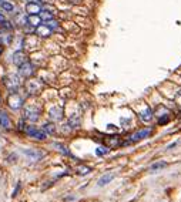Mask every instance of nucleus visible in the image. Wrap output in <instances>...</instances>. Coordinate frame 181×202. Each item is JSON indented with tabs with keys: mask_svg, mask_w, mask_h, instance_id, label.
<instances>
[{
	"mask_svg": "<svg viewBox=\"0 0 181 202\" xmlns=\"http://www.w3.org/2000/svg\"><path fill=\"white\" fill-rule=\"evenodd\" d=\"M175 145H178V142H173V144H170V145H168V147H167V149H171V148H174Z\"/></svg>",
	"mask_w": 181,
	"mask_h": 202,
	"instance_id": "33",
	"label": "nucleus"
},
{
	"mask_svg": "<svg viewBox=\"0 0 181 202\" xmlns=\"http://www.w3.org/2000/svg\"><path fill=\"white\" fill-rule=\"evenodd\" d=\"M41 108L36 104H26L23 110V118L29 122H37L40 120Z\"/></svg>",
	"mask_w": 181,
	"mask_h": 202,
	"instance_id": "2",
	"label": "nucleus"
},
{
	"mask_svg": "<svg viewBox=\"0 0 181 202\" xmlns=\"http://www.w3.org/2000/svg\"><path fill=\"white\" fill-rule=\"evenodd\" d=\"M7 105L12 108V110H20L21 107L24 105V98L21 97L17 91H14V93H10L9 94V97H7Z\"/></svg>",
	"mask_w": 181,
	"mask_h": 202,
	"instance_id": "6",
	"label": "nucleus"
},
{
	"mask_svg": "<svg viewBox=\"0 0 181 202\" xmlns=\"http://www.w3.org/2000/svg\"><path fill=\"white\" fill-rule=\"evenodd\" d=\"M23 154L26 155L27 158H30L31 161H40L44 155H46L43 151H40V149H34V148H26V149H23Z\"/></svg>",
	"mask_w": 181,
	"mask_h": 202,
	"instance_id": "12",
	"label": "nucleus"
},
{
	"mask_svg": "<svg viewBox=\"0 0 181 202\" xmlns=\"http://www.w3.org/2000/svg\"><path fill=\"white\" fill-rule=\"evenodd\" d=\"M0 127L3 128V130H10L12 128L10 117L7 115L6 111H0Z\"/></svg>",
	"mask_w": 181,
	"mask_h": 202,
	"instance_id": "16",
	"label": "nucleus"
},
{
	"mask_svg": "<svg viewBox=\"0 0 181 202\" xmlns=\"http://www.w3.org/2000/svg\"><path fill=\"white\" fill-rule=\"evenodd\" d=\"M21 80H23V78L19 74L10 73V74H7L6 77L3 78V84H4V87L9 90V93H14V91H19V88L21 87Z\"/></svg>",
	"mask_w": 181,
	"mask_h": 202,
	"instance_id": "3",
	"label": "nucleus"
},
{
	"mask_svg": "<svg viewBox=\"0 0 181 202\" xmlns=\"http://www.w3.org/2000/svg\"><path fill=\"white\" fill-rule=\"evenodd\" d=\"M4 20H6V16H4V14L0 11V23H3Z\"/></svg>",
	"mask_w": 181,
	"mask_h": 202,
	"instance_id": "32",
	"label": "nucleus"
},
{
	"mask_svg": "<svg viewBox=\"0 0 181 202\" xmlns=\"http://www.w3.org/2000/svg\"><path fill=\"white\" fill-rule=\"evenodd\" d=\"M27 2H30V3H40L39 0H26V3H27Z\"/></svg>",
	"mask_w": 181,
	"mask_h": 202,
	"instance_id": "35",
	"label": "nucleus"
},
{
	"mask_svg": "<svg viewBox=\"0 0 181 202\" xmlns=\"http://www.w3.org/2000/svg\"><path fill=\"white\" fill-rule=\"evenodd\" d=\"M53 147H54V148H57V149H59V151H60L63 155H66V157H71V152L69 151V148L66 147V145L59 144V142H54Z\"/></svg>",
	"mask_w": 181,
	"mask_h": 202,
	"instance_id": "25",
	"label": "nucleus"
},
{
	"mask_svg": "<svg viewBox=\"0 0 181 202\" xmlns=\"http://www.w3.org/2000/svg\"><path fill=\"white\" fill-rule=\"evenodd\" d=\"M0 27H2V30H4V31H12L14 29V24L9 20H4L3 23H0Z\"/></svg>",
	"mask_w": 181,
	"mask_h": 202,
	"instance_id": "28",
	"label": "nucleus"
},
{
	"mask_svg": "<svg viewBox=\"0 0 181 202\" xmlns=\"http://www.w3.org/2000/svg\"><path fill=\"white\" fill-rule=\"evenodd\" d=\"M0 46H4V40H3V36H0Z\"/></svg>",
	"mask_w": 181,
	"mask_h": 202,
	"instance_id": "34",
	"label": "nucleus"
},
{
	"mask_svg": "<svg viewBox=\"0 0 181 202\" xmlns=\"http://www.w3.org/2000/svg\"><path fill=\"white\" fill-rule=\"evenodd\" d=\"M40 19L43 20V23L44 21H49V20H51V19H54L56 17V13H51V11H49V10H44V9H41V11H40Z\"/></svg>",
	"mask_w": 181,
	"mask_h": 202,
	"instance_id": "23",
	"label": "nucleus"
},
{
	"mask_svg": "<svg viewBox=\"0 0 181 202\" xmlns=\"http://www.w3.org/2000/svg\"><path fill=\"white\" fill-rule=\"evenodd\" d=\"M2 2H3V0H0V3H2Z\"/></svg>",
	"mask_w": 181,
	"mask_h": 202,
	"instance_id": "36",
	"label": "nucleus"
},
{
	"mask_svg": "<svg viewBox=\"0 0 181 202\" xmlns=\"http://www.w3.org/2000/svg\"><path fill=\"white\" fill-rule=\"evenodd\" d=\"M41 90V80H29L26 83V91L29 95H36Z\"/></svg>",
	"mask_w": 181,
	"mask_h": 202,
	"instance_id": "9",
	"label": "nucleus"
},
{
	"mask_svg": "<svg viewBox=\"0 0 181 202\" xmlns=\"http://www.w3.org/2000/svg\"><path fill=\"white\" fill-rule=\"evenodd\" d=\"M34 34H36L39 39H50L51 36H53V31L44 23H41L40 26H37L36 29H34Z\"/></svg>",
	"mask_w": 181,
	"mask_h": 202,
	"instance_id": "11",
	"label": "nucleus"
},
{
	"mask_svg": "<svg viewBox=\"0 0 181 202\" xmlns=\"http://www.w3.org/2000/svg\"><path fill=\"white\" fill-rule=\"evenodd\" d=\"M137 115L143 122H151L154 120V111H153L150 105L145 104V103H144V107L141 108V111L137 112Z\"/></svg>",
	"mask_w": 181,
	"mask_h": 202,
	"instance_id": "7",
	"label": "nucleus"
},
{
	"mask_svg": "<svg viewBox=\"0 0 181 202\" xmlns=\"http://www.w3.org/2000/svg\"><path fill=\"white\" fill-rule=\"evenodd\" d=\"M153 132H154V128H153V127H144V128H141V130H138V131H136V132H133V134L128 135L127 140L123 142V145L134 144V142L143 141V140H145V138H150Z\"/></svg>",
	"mask_w": 181,
	"mask_h": 202,
	"instance_id": "1",
	"label": "nucleus"
},
{
	"mask_svg": "<svg viewBox=\"0 0 181 202\" xmlns=\"http://www.w3.org/2000/svg\"><path fill=\"white\" fill-rule=\"evenodd\" d=\"M44 24H46L47 27H49V29H50L51 31H59L61 29V24H60V21L57 20L56 17H54V19H51V20H49V21H44Z\"/></svg>",
	"mask_w": 181,
	"mask_h": 202,
	"instance_id": "19",
	"label": "nucleus"
},
{
	"mask_svg": "<svg viewBox=\"0 0 181 202\" xmlns=\"http://www.w3.org/2000/svg\"><path fill=\"white\" fill-rule=\"evenodd\" d=\"M118 145H121V141H120L118 137H110V138L107 140L108 148H116V147H118Z\"/></svg>",
	"mask_w": 181,
	"mask_h": 202,
	"instance_id": "26",
	"label": "nucleus"
},
{
	"mask_svg": "<svg viewBox=\"0 0 181 202\" xmlns=\"http://www.w3.org/2000/svg\"><path fill=\"white\" fill-rule=\"evenodd\" d=\"M167 165H168L167 161H155L154 164L150 165V171L151 172H157V171H160V169H164Z\"/></svg>",
	"mask_w": 181,
	"mask_h": 202,
	"instance_id": "21",
	"label": "nucleus"
},
{
	"mask_svg": "<svg viewBox=\"0 0 181 202\" xmlns=\"http://www.w3.org/2000/svg\"><path fill=\"white\" fill-rule=\"evenodd\" d=\"M24 10H26L27 16H31V14H40L41 4L40 3H30V2H27L26 6H24Z\"/></svg>",
	"mask_w": 181,
	"mask_h": 202,
	"instance_id": "13",
	"label": "nucleus"
},
{
	"mask_svg": "<svg viewBox=\"0 0 181 202\" xmlns=\"http://www.w3.org/2000/svg\"><path fill=\"white\" fill-rule=\"evenodd\" d=\"M24 134L30 138H34L37 141H44L47 138V134L41 130V128H37L34 125H26V130H24Z\"/></svg>",
	"mask_w": 181,
	"mask_h": 202,
	"instance_id": "5",
	"label": "nucleus"
},
{
	"mask_svg": "<svg viewBox=\"0 0 181 202\" xmlns=\"http://www.w3.org/2000/svg\"><path fill=\"white\" fill-rule=\"evenodd\" d=\"M41 130H43L47 135H53L54 132H56L57 128H56V125H54L53 121H49V122H44L43 127H41Z\"/></svg>",
	"mask_w": 181,
	"mask_h": 202,
	"instance_id": "20",
	"label": "nucleus"
},
{
	"mask_svg": "<svg viewBox=\"0 0 181 202\" xmlns=\"http://www.w3.org/2000/svg\"><path fill=\"white\" fill-rule=\"evenodd\" d=\"M43 23V20L40 19V16L39 14H31V16H27V24L30 27H33V29H36L37 26H40V24Z\"/></svg>",
	"mask_w": 181,
	"mask_h": 202,
	"instance_id": "17",
	"label": "nucleus"
},
{
	"mask_svg": "<svg viewBox=\"0 0 181 202\" xmlns=\"http://www.w3.org/2000/svg\"><path fill=\"white\" fill-rule=\"evenodd\" d=\"M111 148H108L107 145H98L97 148H96V155L97 157H104V155L110 154Z\"/></svg>",
	"mask_w": 181,
	"mask_h": 202,
	"instance_id": "24",
	"label": "nucleus"
},
{
	"mask_svg": "<svg viewBox=\"0 0 181 202\" xmlns=\"http://www.w3.org/2000/svg\"><path fill=\"white\" fill-rule=\"evenodd\" d=\"M20 188H21V184L20 182H17V185H16V188H14V191L12 192V196H17V194H19V191H20Z\"/></svg>",
	"mask_w": 181,
	"mask_h": 202,
	"instance_id": "30",
	"label": "nucleus"
},
{
	"mask_svg": "<svg viewBox=\"0 0 181 202\" xmlns=\"http://www.w3.org/2000/svg\"><path fill=\"white\" fill-rule=\"evenodd\" d=\"M66 125H67L70 130H77V128L81 125L80 115H77V114L70 115V117H69V120H67V122H66Z\"/></svg>",
	"mask_w": 181,
	"mask_h": 202,
	"instance_id": "14",
	"label": "nucleus"
},
{
	"mask_svg": "<svg viewBox=\"0 0 181 202\" xmlns=\"http://www.w3.org/2000/svg\"><path fill=\"white\" fill-rule=\"evenodd\" d=\"M17 74L20 76L21 78H31L36 74V66H34V63L30 60H27L26 63L19 66V73H17Z\"/></svg>",
	"mask_w": 181,
	"mask_h": 202,
	"instance_id": "4",
	"label": "nucleus"
},
{
	"mask_svg": "<svg viewBox=\"0 0 181 202\" xmlns=\"http://www.w3.org/2000/svg\"><path fill=\"white\" fill-rule=\"evenodd\" d=\"M76 172H77L79 175H87V174L91 172V168L90 167H86V165H80V167L76 168Z\"/></svg>",
	"mask_w": 181,
	"mask_h": 202,
	"instance_id": "27",
	"label": "nucleus"
},
{
	"mask_svg": "<svg viewBox=\"0 0 181 202\" xmlns=\"http://www.w3.org/2000/svg\"><path fill=\"white\" fill-rule=\"evenodd\" d=\"M69 3H71V4H81V0H69Z\"/></svg>",
	"mask_w": 181,
	"mask_h": 202,
	"instance_id": "31",
	"label": "nucleus"
},
{
	"mask_svg": "<svg viewBox=\"0 0 181 202\" xmlns=\"http://www.w3.org/2000/svg\"><path fill=\"white\" fill-rule=\"evenodd\" d=\"M63 115H64V110L59 105H53V107L49 110V118L50 121H61L63 120Z\"/></svg>",
	"mask_w": 181,
	"mask_h": 202,
	"instance_id": "10",
	"label": "nucleus"
},
{
	"mask_svg": "<svg viewBox=\"0 0 181 202\" xmlns=\"http://www.w3.org/2000/svg\"><path fill=\"white\" fill-rule=\"evenodd\" d=\"M0 7H2V10L6 11V13H13L14 11V4L12 2H7V0H3L2 3H0Z\"/></svg>",
	"mask_w": 181,
	"mask_h": 202,
	"instance_id": "22",
	"label": "nucleus"
},
{
	"mask_svg": "<svg viewBox=\"0 0 181 202\" xmlns=\"http://www.w3.org/2000/svg\"><path fill=\"white\" fill-rule=\"evenodd\" d=\"M157 118H158V121H157L158 125H165V124H168V122H170V114L160 115V117H157Z\"/></svg>",
	"mask_w": 181,
	"mask_h": 202,
	"instance_id": "29",
	"label": "nucleus"
},
{
	"mask_svg": "<svg viewBox=\"0 0 181 202\" xmlns=\"http://www.w3.org/2000/svg\"><path fill=\"white\" fill-rule=\"evenodd\" d=\"M116 178V172H107V174H104L103 177H100V178H98V181H97V186H106L107 185V184H110L111 181H113V179Z\"/></svg>",
	"mask_w": 181,
	"mask_h": 202,
	"instance_id": "15",
	"label": "nucleus"
},
{
	"mask_svg": "<svg viewBox=\"0 0 181 202\" xmlns=\"http://www.w3.org/2000/svg\"><path fill=\"white\" fill-rule=\"evenodd\" d=\"M27 60H29V54H27L26 51L23 50V48H20V50H16L13 54H12V63H13L16 67L21 66V64L26 63Z\"/></svg>",
	"mask_w": 181,
	"mask_h": 202,
	"instance_id": "8",
	"label": "nucleus"
},
{
	"mask_svg": "<svg viewBox=\"0 0 181 202\" xmlns=\"http://www.w3.org/2000/svg\"><path fill=\"white\" fill-rule=\"evenodd\" d=\"M13 24H17V26H20V27L27 26V14L26 13H16Z\"/></svg>",
	"mask_w": 181,
	"mask_h": 202,
	"instance_id": "18",
	"label": "nucleus"
}]
</instances>
